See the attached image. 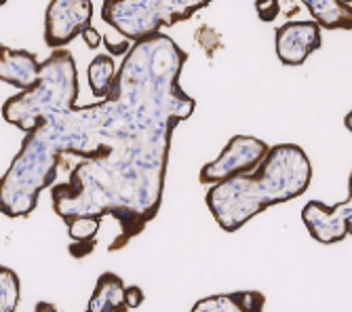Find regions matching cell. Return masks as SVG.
<instances>
[{"label": "cell", "instance_id": "cell-1", "mask_svg": "<svg viewBox=\"0 0 352 312\" xmlns=\"http://www.w3.org/2000/svg\"><path fill=\"white\" fill-rule=\"evenodd\" d=\"M310 179L312 165L306 152L296 144H278L268 150L255 171L213 183L207 207L223 230L236 232L264 209L302 197Z\"/></svg>", "mask_w": 352, "mask_h": 312}, {"label": "cell", "instance_id": "cell-2", "mask_svg": "<svg viewBox=\"0 0 352 312\" xmlns=\"http://www.w3.org/2000/svg\"><path fill=\"white\" fill-rule=\"evenodd\" d=\"M78 98V72L66 49H55L41 64L38 80L3 106V118L21 131H34L41 122L68 112Z\"/></svg>", "mask_w": 352, "mask_h": 312}, {"label": "cell", "instance_id": "cell-3", "mask_svg": "<svg viewBox=\"0 0 352 312\" xmlns=\"http://www.w3.org/2000/svg\"><path fill=\"white\" fill-rule=\"evenodd\" d=\"M102 19L135 43L184 21L186 15L177 0H104Z\"/></svg>", "mask_w": 352, "mask_h": 312}, {"label": "cell", "instance_id": "cell-4", "mask_svg": "<svg viewBox=\"0 0 352 312\" xmlns=\"http://www.w3.org/2000/svg\"><path fill=\"white\" fill-rule=\"evenodd\" d=\"M268 144L251 137V135H234L215 161L207 163L201 169L203 183H219L228 177L249 173L258 167L268 154Z\"/></svg>", "mask_w": 352, "mask_h": 312}, {"label": "cell", "instance_id": "cell-5", "mask_svg": "<svg viewBox=\"0 0 352 312\" xmlns=\"http://www.w3.org/2000/svg\"><path fill=\"white\" fill-rule=\"evenodd\" d=\"M91 0H51L45 15V41L53 49L70 45L82 30L91 25Z\"/></svg>", "mask_w": 352, "mask_h": 312}, {"label": "cell", "instance_id": "cell-6", "mask_svg": "<svg viewBox=\"0 0 352 312\" xmlns=\"http://www.w3.org/2000/svg\"><path fill=\"white\" fill-rule=\"evenodd\" d=\"M302 220L310 236L323 245H333L352 234V173H350V197L346 203L327 207L318 201H310L302 209Z\"/></svg>", "mask_w": 352, "mask_h": 312}, {"label": "cell", "instance_id": "cell-7", "mask_svg": "<svg viewBox=\"0 0 352 312\" xmlns=\"http://www.w3.org/2000/svg\"><path fill=\"white\" fill-rule=\"evenodd\" d=\"M321 23L289 21L276 30V55L285 66H302L321 47Z\"/></svg>", "mask_w": 352, "mask_h": 312}, {"label": "cell", "instance_id": "cell-8", "mask_svg": "<svg viewBox=\"0 0 352 312\" xmlns=\"http://www.w3.org/2000/svg\"><path fill=\"white\" fill-rule=\"evenodd\" d=\"M38 74L41 64L34 53L0 45V80L25 91L38 80Z\"/></svg>", "mask_w": 352, "mask_h": 312}, {"label": "cell", "instance_id": "cell-9", "mask_svg": "<svg viewBox=\"0 0 352 312\" xmlns=\"http://www.w3.org/2000/svg\"><path fill=\"white\" fill-rule=\"evenodd\" d=\"M264 296L258 291H236L205 298L195 304V312H260L264 308Z\"/></svg>", "mask_w": 352, "mask_h": 312}, {"label": "cell", "instance_id": "cell-10", "mask_svg": "<svg viewBox=\"0 0 352 312\" xmlns=\"http://www.w3.org/2000/svg\"><path fill=\"white\" fill-rule=\"evenodd\" d=\"M89 310L91 312H116V310H126L124 306V285L122 278L116 276L114 272H104L98 278V285L89 300Z\"/></svg>", "mask_w": 352, "mask_h": 312}, {"label": "cell", "instance_id": "cell-11", "mask_svg": "<svg viewBox=\"0 0 352 312\" xmlns=\"http://www.w3.org/2000/svg\"><path fill=\"white\" fill-rule=\"evenodd\" d=\"M312 19L325 30H352V9L344 0H302Z\"/></svg>", "mask_w": 352, "mask_h": 312}, {"label": "cell", "instance_id": "cell-12", "mask_svg": "<svg viewBox=\"0 0 352 312\" xmlns=\"http://www.w3.org/2000/svg\"><path fill=\"white\" fill-rule=\"evenodd\" d=\"M87 76H89V85H91L93 96L100 98V100H106L112 85H114V78H116L114 59L110 55H98L89 64Z\"/></svg>", "mask_w": 352, "mask_h": 312}, {"label": "cell", "instance_id": "cell-13", "mask_svg": "<svg viewBox=\"0 0 352 312\" xmlns=\"http://www.w3.org/2000/svg\"><path fill=\"white\" fill-rule=\"evenodd\" d=\"M66 226H68V234L76 241V243H89L95 241L102 226V215H72L66 217Z\"/></svg>", "mask_w": 352, "mask_h": 312}, {"label": "cell", "instance_id": "cell-14", "mask_svg": "<svg viewBox=\"0 0 352 312\" xmlns=\"http://www.w3.org/2000/svg\"><path fill=\"white\" fill-rule=\"evenodd\" d=\"M19 304V276L0 266V312H13Z\"/></svg>", "mask_w": 352, "mask_h": 312}, {"label": "cell", "instance_id": "cell-15", "mask_svg": "<svg viewBox=\"0 0 352 312\" xmlns=\"http://www.w3.org/2000/svg\"><path fill=\"white\" fill-rule=\"evenodd\" d=\"M255 11H258L262 21H274L280 13V3L278 0H255Z\"/></svg>", "mask_w": 352, "mask_h": 312}, {"label": "cell", "instance_id": "cell-16", "mask_svg": "<svg viewBox=\"0 0 352 312\" xmlns=\"http://www.w3.org/2000/svg\"><path fill=\"white\" fill-rule=\"evenodd\" d=\"M209 3H211V0H177V5H179V9L184 11L186 19H190L197 11L205 9Z\"/></svg>", "mask_w": 352, "mask_h": 312}, {"label": "cell", "instance_id": "cell-17", "mask_svg": "<svg viewBox=\"0 0 352 312\" xmlns=\"http://www.w3.org/2000/svg\"><path fill=\"white\" fill-rule=\"evenodd\" d=\"M144 302V291L140 287H124V306L126 310H131V308H140Z\"/></svg>", "mask_w": 352, "mask_h": 312}, {"label": "cell", "instance_id": "cell-18", "mask_svg": "<svg viewBox=\"0 0 352 312\" xmlns=\"http://www.w3.org/2000/svg\"><path fill=\"white\" fill-rule=\"evenodd\" d=\"M82 41L87 43V47L89 49H98L100 47V43H102V34H100V30H95L93 25H87L85 30H82Z\"/></svg>", "mask_w": 352, "mask_h": 312}, {"label": "cell", "instance_id": "cell-19", "mask_svg": "<svg viewBox=\"0 0 352 312\" xmlns=\"http://www.w3.org/2000/svg\"><path fill=\"white\" fill-rule=\"evenodd\" d=\"M110 49V53H116V55H122V53H129V43H122V45H110L108 47Z\"/></svg>", "mask_w": 352, "mask_h": 312}, {"label": "cell", "instance_id": "cell-20", "mask_svg": "<svg viewBox=\"0 0 352 312\" xmlns=\"http://www.w3.org/2000/svg\"><path fill=\"white\" fill-rule=\"evenodd\" d=\"M344 124H346V129H348V131H352V110L346 114V118H344Z\"/></svg>", "mask_w": 352, "mask_h": 312}, {"label": "cell", "instance_id": "cell-21", "mask_svg": "<svg viewBox=\"0 0 352 312\" xmlns=\"http://www.w3.org/2000/svg\"><path fill=\"white\" fill-rule=\"evenodd\" d=\"M344 3H346V5H348L350 9H352V0H344Z\"/></svg>", "mask_w": 352, "mask_h": 312}, {"label": "cell", "instance_id": "cell-22", "mask_svg": "<svg viewBox=\"0 0 352 312\" xmlns=\"http://www.w3.org/2000/svg\"><path fill=\"white\" fill-rule=\"evenodd\" d=\"M5 3H7V0H0V7H3V5H5Z\"/></svg>", "mask_w": 352, "mask_h": 312}]
</instances>
